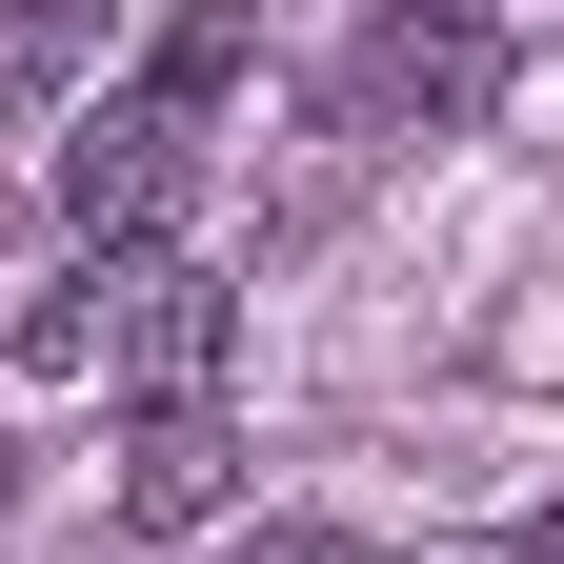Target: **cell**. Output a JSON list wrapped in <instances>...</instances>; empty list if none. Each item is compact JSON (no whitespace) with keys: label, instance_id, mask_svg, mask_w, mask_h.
I'll return each mask as SVG.
<instances>
[{"label":"cell","instance_id":"cell-5","mask_svg":"<svg viewBox=\"0 0 564 564\" xmlns=\"http://www.w3.org/2000/svg\"><path fill=\"white\" fill-rule=\"evenodd\" d=\"M21 383H101V262H61L21 303Z\"/></svg>","mask_w":564,"mask_h":564},{"label":"cell","instance_id":"cell-1","mask_svg":"<svg viewBox=\"0 0 564 564\" xmlns=\"http://www.w3.org/2000/svg\"><path fill=\"white\" fill-rule=\"evenodd\" d=\"M223 82H242V21L202 0V21L141 61L121 101L61 121V223H82V262H121V242H162V223H182V182H202V101H223Z\"/></svg>","mask_w":564,"mask_h":564},{"label":"cell","instance_id":"cell-4","mask_svg":"<svg viewBox=\"0 0 564 564\" xmlns=\"http://www.w3.org/2000/svg\"><path fill=\"white\" fill-rule=\"evenodd\" d=\"M484 82H505L484 21H383V41H364V121H464Z\"/></svg>","mask_w":564,"mask_h":564},{"label":"cell","instance_id":"cell-2","mask_svg":"<svg viewBox=\"0 0 564 564\" xmlns=\"http://www.w3.org/2000/svg\"><path fill=\"white\" fill-rule=\"evenodd\" d=\"M101 383H121V423H141V403H223V383H242V303H223V262L121 242V262H101Z\"/></svg>","mask_w":564,"mask_h":564},{"label":"cell","instance_id":"cell-7","mask_svg":"<svg viewBox=\"0 0 564 564\" xmlns=\"http://www.w3.org/2000/svg\"><path fill=\"white\" fill-rule=\"evenodd\" d=\"M0 524H21V444H0Z\"/></svg>","mask_w":564,"mask_h":564},{"label":"cell","instance_id":"cell-6","mask_svg":"<svg viewBox=\"0 0 564 564\" xmlns=\"http://www.w3.org/2000/svg\"><path fill=\"white\" fill-rule=\"evenodd\" d=\"M223 564H364L343 524H262V544H223Z\"/></svg>","mask_w":564,"mask_h":564},{"label":"cell","instance_id":"cell-3","mask_svg":"<svg viewBox=\"0 0 564 564\" xmlns=\"http://www.w3.org/2000/svg\"><path fill=\"white\" fill-rule=\"evenodd\" d=\"M242 505V403H141L121 423V524H223Z\"/></svg>","mask_w":564,"mask_h":564}]
</instances>
